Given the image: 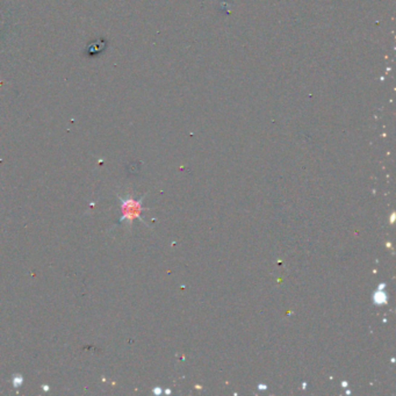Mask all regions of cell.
I'll return each mask as SVG.
<instances>
[{"label":"cell","mask_w":396,"mask_h":396,"mask_svg":"<svg viewBox=\"0 0 396 396\" xmlns=\"http://www.w3.org/2000/svg\"><path fill=\"white\" fill-rule=\"evenodd\" d=\"M22 382H23L22 376L19 375V374H15L14 376H13V379H12V383H13V386H14L15 388H19L22 385Z\"/></svg>","instance_id":"3957f363"},{"label":"cell","mask_w":396,"mask_h":396,"mask_svg":"<svg viewBox=\"0 0 396 396\" xmlns=\"http://www.w3.org/2000/svg\"><path fill=\"white\" fill-rule=\"evenodd\" d=\"M343 386H344V387H346V386H347V382H345V381H344V382H343Z\"/></svg>","instance_id":"ba28073f"},{"label":"cell","mask_w":396,"mask_h":396,"mask_svg":"<svg viewBox=\"0 0 396 396\" xmlns=\"http://www.w3.org/2000/svg\"><path fill=\"white\" fill-rule=\"evenodd\" d=\"M153 393H155L156 395H159V394H162V389L159 388V387H156V388L153 389Z\"/></svg>","instance_id":"277c9868"},{"label":"cell","mask_w":396,"mask_h":396,"mask_svg":"<svg viewBox=\"0 0 396 396\" xmlns=\"http://www.w3.org/2000/svg\"><path fill=\"white\" fill-rule=\"evenodd\" d=\"M388 301V295L382 291V289H376V291L373 295V302L376 306H383Z\"/></svg>","instance_id":"7a4b0ae2"},{"label":"cell","mask_w":396,"mask_h":396,"mask_svg":"<svg viewBox=\"0 0 396 396\" xmlns=\"http://www.w3.org/2000/svg\"><path fill=\"white\" fill-rule=\"evenodd\" d=\"M385 287H386V285H385V284H380V286L378 287V289H383Z\"/></svg>","instance_id":"52a82bcc"},{"label":"cell","mask_w":396,"mask_h":396,"mask_svg":"<svg viewBox=\"0 0 396 396\" xmlns=\"http://www.w3.org/2000/svg\"><path fill=\"white\" fill-rule=\"evenodd\" d=\"M142 200H134L131 196H127V198H120L121 201V209H122V216H121V222H126L129 225L133 224V221L135 218L141 220L142 222H144L141 218V213L143 210L142 207Z\"/></svg>","instance_id":"6da1fadb"},{"label":"cell","mask_w":396,"mask_h":396,"mask_svg":"<svg viewBox=\"0 0 396 396\" xmlns=\"http://www.w3.org/2000/svg\"><path fill=\"white\" fill-rule=\"evenodd\" d=\"M394 221H395V213H393V214H391V217H390V223H394Z\"/></svg>","instance_id":"5b68a950"},{"label":"cell","mask_w":396,"mask_h":396,"mask_svg":"<svg viewBox=\"0 0 396 396\" xmlns=\"http://www.w3.org/2000/svg\"><path fill=\"white\" fill-rule=\"evenodd\" d=\"M43 388H44V390H48V389H49V387H47V386H43Z\"/></svg>","instance_id":"9c48e42d"},{"label":"cell","mask_w":396,"mask_h":396,"mask_svg":"<svg viewBox=\"0 0 396 396\" xmlns=\"http://www.w3.org/2000/svg\"><path fill=\"white\" fill-rule=\"evenodd\" d=\"M258 388L260 389V390H264V389L267 388V386H265V385H259V386H258Z\"/></svg>","instance_id":"8992f818"}]
</instances>
